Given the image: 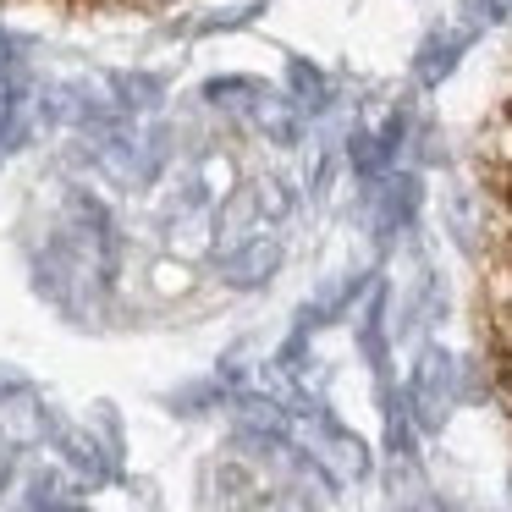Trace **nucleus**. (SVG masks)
I'll return each mask as SVG.
<instances>
[{
    "label": "nucleus",
    "instance_id": "f257e3e1",
    "mask_svg": "<svg viewBox=\"0 0 512 512\" xmlns=\"http://www.w3.org/2000/svg\"><path fill=\"white\" fill-rule=\"evenodd\" d=\"M501 127H507V133H512V100H507V111H501Z\"/></svg>",
    "mask_w": 512,
    "mask_h": 512
}]
</instances>
